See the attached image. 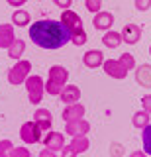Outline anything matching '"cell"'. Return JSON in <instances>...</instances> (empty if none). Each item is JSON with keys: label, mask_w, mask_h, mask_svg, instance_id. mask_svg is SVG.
I'll use <instances>...</instances> for the list:
<instances>
[{"label": "cell", "mask_w": 151, "mask_h": 157, "mask_svg": "<svg viewBox=\"0 0 151 157\" xmlns=\"http://www.w3.org/2000/svg\"><path fill=\"white\" fill-rule=\"evenodd\" d=\"M41 144H43V147H47V149H53V151H59L65 147L67 144H65V136L61 134V132H53V130H49L45 134V137H41Z\"/></svg>", "instance_id": "obj_5"}, {"label": "cell", "mask_w": 151, "mask_h": 157, "mask_svg": "<svg viewBox=\"0 0 151 157\" xmlns=\"http://www.w3.org/2000/svg\"><path fill=\"white\" fill-rule=\"evenodd\" d=\"M33 122L41 128V132H49L53 128V116L45 108H37V110L33 112Z\"/></svg>", "instance_id": "obj_13"}, {"label": "cell", "mask_w": 151, "mask_h": 157, "mask_svg": "<svg viewBox=\"0 0 151 157\" xmlns=\"http://www.w3.org/2000/svg\"><path fill=\"white\" fill-rule=\"evenodd\" d=\"M85 8L90 14H98L102 10V0H85Z\"/></svg>", "instance_id": "obj_28"}, {"label": "cell", "mask_w": 151, "mask_h": 157, "mask_svg": "<svg viewBox=\"0 0 151 157\" xmlns=\"http://www.w3.org/2000/svg\"><path fill=\"white\" fill-rule=\"evenodd\" d=\"M118 61L122 63V67L128 69V71H131V69L138 67V65H135V57L131 55V53H122V55L118 57Z\"/></svg>", "instance_id": "obj_25"}, {"label": "cell", "mask_w": 151, "mask_h": 157, "mask_svg": "<svg viewBox=\"0 0 151 157\" xmlns=\"http://www.w3.org/2000/svg\"><path fill=\"white\" fill-rule=\"evenodd\" d=\"M59 153H61V157H77V155H79L71 145H65V147H63V149L59 151Z\"/></svg>", "instance_id": "obj_32"}, {"label": "cell", "mask_w": 151, "mask_h": 157, "mask_svg": "<svg viewBox=\"0 0 151 157\" xmlns=\"http://www.w3.org/2000/svg\"><path fill=\"white\" fill-rule=\"evenodd\" d=\"M61 90H63V85H59V82H53V81H49V78L45 81V92H47V94L59 96Z\"/></svg>", "instance_id": "obj_26"}, {"label": "cell", "mask_w": 151, "mask_h": 157, "mask_svg": "<svg viewBox=\"0 0 151 157\" xmlns=\"http://www.w3.org/2000/svg\"><path fill=\"white\" fill-rule=\"evenodd\" d=\"M69 145L77 151V153H85V151H89V147H90V140L86 136H75Z\"/></svg>", "instance_id": "obj_21"}, {"label": "cell", "mask_w": 151, "mask_h": 157, "mask_svg": "<svg viewBox=\"0 0 151 157\" xmlns=\"http://www.w3.org/2000/svg\"><path fill=\"white\" fill-rule=\"evenodd\" d=\"M30 18H32L30 12L18 8L16 12L12 14V26H16V28H26V26H30Z\"/></svg>", "instance_id": "obj_20"}, {"label": "cell", "mask_w": 151, "mask_h": 157, "mask_svg": "<svg viewBox=\"0 0 151 157\" xmlns=\"http://www.w3.org/2000/svg\"><path fill=\"white\" fill-rule=\"evenodd\" d=\"M59 96H61V102L65 106L67 104H75V102H79V98H81V88L77 85H65Z\"/></svg>", "instance_id": "obj_15"}, {"label": "cell", "mask_w": 151, "mask_h": 157, "mask_svg": "<svg viewBox=\"0 0 151 157\" xmlns=\"http://www.w3.org/2000/svg\"><path fill=\"white\" fill-rule=\"evenodd\" d=\"M65 132L71 137H75V136H86L90 132V124L85 120V118L75 120V122H67V124H65Z\"/></svg>", "instance_id": "obj_11"}, {"label": "cell", "mask_w": 151, "mask_h": 157, "mask_svg": "<svg viewBox=\"0 0 151 157\" xmlns=\"http://www.w3.org/2000/svg\"><path fill=\"white\" fill-rule=\"evenodd\" d=\"M120 36H122V41L124 43L135 45V43H139V39H141V28L138 24H126L124 29L120 32Z\"/></svg>", "instance_id": "obj_8"}, {"label": "cell", "mask_w": 151, "mask_h": 157, "mask_svg": "<svg viewBox=\"0 0 151 157\" xmlns=\"http://www.w3.org/2000/svg\"><path fill=\"white\" fill-rule=\"evenodd\" d=\"M26 90H28V98H30L32 104H40L43 100V94H45V81L40 75H30L26 78Z\"/></svg>", "instance_id": "obj_2"}, {"label": "cell", "mask_w": 151, "mask_h": 157, "mask_svg": "<svg viewBox=\"0 0 151 157\" xmlns=\"http://www.w3.org/2000/svg\"><path fill=\"white\" fill-rule=\"evenodd\" d=\"M102 45L108 47V49L120 47V45H122V36H120V32H114V29L104 32V36H102Z\"/></svg>", "instance_id": "obj_18"}, {"label": "cell", "mask_w": 151, "mask_h": 157, "mask_svg": "<svg viewBox=\"0 0 151 157\" xmlns=\"http://www.w3.org/2000/svg\"><path fill=\"white\" fill-rule=\"evenodd\" d=\"M85 112H86V108L82 106L81 102H75V104H67L65 108H63L61 118L65 120V124H67V122H75V120L85 118Z\"/></svg>", "instance_id": "obj_9"}, {"label": "cell", "mask_w": 151, "mask_h": 157, "mask_svg": "<svg viewBox=\"0 0 151 157\" xmlns=\"http://www.w3.org/2000/svg\"><path fill=\"white\" fill-rule=\"evenodd\" d=\"M61 24H63L67 29H69L71 33H73V32H79V29H85V28H82V18H81L77 12H73L71 8H69V10H63V12H61Z\"/></svg>", "instance_id": "obj_6"}, {"label": "cell", "mask_w": 151, "mask_h": 157, "mask_svg": "<svg viewBox=\"0 0 151 157\" xmlns=\"http://www.w3.org/2000/svg\"><path fill=\"white\" fill-rule=\"evenodd\" d=\"M6 2H8V4H10V6H12V8H22V6H24V4H26V2H28V0H6Z\"/></svg>", "instance_id": "obj_35"}, {"label": "cell", "mask_w": 151, "mask_h": 157, "mask_svg": "<svg viewBox=\"0 0 151 157\" xmlns=\"http://www.w3.org/2000/svg\"><path fill=\"white\" fill-rule=\"evenodd\" d=\"M134 71H135V82L141 88H151V65L149 63H141Z\"/></svg>", "instance_id": "obj_12"}, {"label": "cell", "mask_w": 151, "mask_h": 157, "mask_svg": "<svg viewBox=\"0 0 151 157\" xmlns=\"http://www.w3.org/2000/svg\"><path fill=\"white\" fill-rule=\"evenodd\" d=\"M82 63H85L89 69H98L104 63V53L100 49H89V51L82 55Z\"/></svg>", "instance_id": "obj_14"}, {"label": "cell", "mask_w": 151, "mask_h": 157, "mask_svg": "<svg viewBox=\"0 0 151 157\" xmlns=\"http://www.w3.org/2000/svg\"><path fill=\"white\" fill-rule=\"evenodd\" d=\"M30 71H32V63L20 59V61L14 63V67L8 71V82L14 85V86L24 85V82H26V78L30 77Z\"/></svg>", "instance_id": "obj_3"}, {"label": "cell", "mask_w": 151, "mask_h": 157, "mask_svg": "<svg viewBox=\"0 0 151 157\" xmlns=\"http://www.w3.org/2000/svg\"><path fill=\"white\" fill-rule=\"evenodd\" d=\"M130 157H149V155H147V153H145V151H143V149H141V151L138 149V151H134V153H131Z\"/></svg>", "instance_id": "obj_36"}, {"label": "cell", "mask_w": 151, "mask_h": 157, "mask_svg": "<svg viewBox=\"0 0 151 157\" xmlns=\"http://www.w3.org/2000/svg\"><path fill=\"white\" fill-rule=\"evenodd\" d=\"M86 41H89V33H86L85 29H79V32L71 33V43H73V45L81 47V45H85Z\"/></svg>", "instance_id": "obj_24"}, {"label": "cell", "mask_w": 151, "mask_h": 157, "mask_svg": "<svg viewBox=\"0 0 151 157\" xmlns=\"http://www.w3.org/2000/svg\"><path fill=\"white\" fill-rule=\"evenodd\" d=\"M141 141H143V151L151 157V124L141 130Z\"/></svg>", "instance_id": "obj_23"}, {"label": "cell", "mask_w": 151, "mask_h": 157, "mask_svg": "<svg viewBox=\"0 0 151 157\" xmlns=\"http://www.w3.org/2000/svg\"><path fill=\"white\" fill-rule=\"evenodd\" d=\"M134 6H135V10H139V12H147L151 8V0H134Z\"/></svg>", "instance_id": "obj_30"}, {"label": "cell", "mask_w": 151, "mask_h": 157, "mask_svg": "<svg viewBox=\"0 0 151 157\" xmlns=\"http://www.w3.org/2000/svg\"><path fill=\"white\" fill-rule=\"evenodd\" d=\"M53 4H55L57 8H61V10H69L73 0H53Z\"/></svg>", "instance_id": "obj_33"}, {"label": "cell", "mask_w": 151, "mask_h": 157, "mask_svg": "<svg viewBox=\"0 0 151 157\" xmlns=\"http://www.w3.org/2000/svg\"><path fill=\"white\" fill-rule=\"evenodd\" d=\"M149 55H151V45H149Z\"/></svg>", "instance_id": "obj_37"}, {"label": "cell", "mask_w": 151, "mask_h": 157, "mask_svg": "<svg viewBox=\"0 0 151 157\" xmlns=\"http://www.w3.org/2000/svg\"><path fill=\"white\" fill-rule=\"evenodd\" d=\"M30 39L41 49H59L71 41V32L57 20H37L30 26Z\"/></svg>", "instance_id": "obj_1"}, {"label": "cell", "mask_w": 151, "mask_h": 157, "mask_svg": "<svg viewBox=\"0 0 151 157\" xmlns=\"http://www.w3.org/2000/svg\"><path fill=\"white\" fill-rule=\"evenodd\" d=\"M10 157H32V153H30V149H28V147L20 145V147H14V149H12Z\"/></svg>", "instance_id": "obj_29"}, {"label": "cell", "mask_w": 151, "mask_h": 157, "mask_svg": "<svg viewBox=\"0 0 151 157\" xmlns=\"http://www.w3.org/2000/svg\"><path fill=\"white\" fill-rule=\"evenodd\" d=\"M37 157H57V151L53 149H47V147H43V149L37 153Z\"/></svg>", "instance_id": "obj_34"}, {"label": "cell", "mask_w": 151, "mask_h": 157, "mask_svg": "<svg viewBox=\"0 0 151 157\" xmlns=\"http://www.w3.org/2000/svg\"><path fill=\"white\" fill-rule=\"evenodd\" d=\"M141 108H143L147 114H151V94H143V96H141Z\"/></svg>", "instance_id": "obj_31"}, {"label": "cell", "mask_w": 151, "mask_h": 157, "mask_svg": "<svg viewBox=\"0 0 151 157\" xmlns=\"http://www.w3.org/2000/svg\"><path fill=\"white\" fill-rule=\"evenodd\" d=\"M47 78H49V81H53V82H59V85L65 86L67 81H69V71H67L65 67H61V65H53V67H49Z\"/></svg>", "instance_id": "obj_17"}, {"label": "cell", "mask_w": 151, "mask_h": 157, "mask_svg": "<svg viewBox=\"0 0 151 157\" xmlns=\"http://www.w3.org/2000/svg\"><path fill=\"white\" fill-rule=\"evenodd\" d=\"M24 51H26V41H24V39H18V37H16V41L6 49L8 57H10L12 61H20L22 55H24Z\"/></svg>", "instance_id": "obj_19"}, {"label": "cell", "mask_w": 151, "mask_h": 157, "mask_svg": "<svg viewBox=\"0 0 151 157\" xmlns=\"http://www.w3.org/2000/svg\"><path fill=\"white\" fill-rule=\"evenodd\" d=\"M149 116H151V114H147L145 110H138L134 116H131V126L138 128V130H139V128L143 130L147 124H151V122H149Z\"/></svg>", "instance_id": "obj_22"}, {"label": "cell", "mask_w": 151, "mask_h": 157, "mask_svg": "<svg viewBox=\"0 0 151 157\" xmlns=\"http://www.w3.org/2000/svg\"><path fill=\"white\" fill-rule=\"evenodd\" d=\"M16 41L12 24H0V49H8Z\"/></svg>", "instance_id": "obj_16"}, {"label": "cell", "mask_w": 151, "mask_h": 157, "mask_svg": "<svg viewBox=\"0 0 151 157\" xmlns=\"http://www.w3.org/2000/svg\"><path fill=\"white\" fill-rule=\"evenodd\" d=\"M92 26H94V29H98V32H108V29H112V26H114V14L110 12H100L94 14L92 16Z\"/></svg>", "instance_id": "obj_10"}, {"label": "cell", "mask_w": 151, "mask_h": 157, "mask_svg": "<svg viewBox=\"0 0 151 157\" xmlns=\"http://www.w3.org/2000/svg\"><path fill=\"white\" fill-rule=\"evenodd\" d=\"M102 69H104V73H106L108 77L118 78V81H122V78L128 77V69L122 67V63L118 61V59H108V61L104 59V63H102Z\"/></svg>", "instance_id": "obj_7"}, {"label": "cell", "mask_w": 151, "mask_h": 157, "mask_svg": "<svg viewBox=\"0 0 151 157\" xmlns=\"http://www.w3.org/2000/svg\"><path fill=\"white\" fill-rule=\"evenodd\" d=\"M14 149V144L10 140H0V157H10Z\"/></svg>", "instance_id": "obj_27"}, {"label": "cell", "mask_w": 151, "mask_h": 157, "mask_svg": "<svg viewBox=\"0 0 151 157\" xmlns=\"http://www.w3.org/2000/svg\"><path fill=\"white\" fill-rule=\"evenodd\" d=\"M41 128L36 124V122H26V124H22L20 128V137L24 144H41Z\"/></svg>", "instance_id": "obj_4"}]
</instances>
